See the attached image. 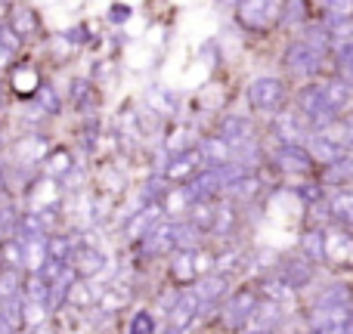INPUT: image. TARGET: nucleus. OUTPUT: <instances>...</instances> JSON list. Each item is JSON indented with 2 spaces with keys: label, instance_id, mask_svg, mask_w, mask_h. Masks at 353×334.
<instances>
[{
  "label": "nucleus",
  "instance_id": "obj_1",
  "mask_svg": "<svg viewBox=\"0 0 353 334\" xmlns=\"http://www.w3.org/2000/svg\"><path fill=\"white\" fill-rule=\"evenodd\" d=\"M214 257L205 254V251H176L174 254V263H171V275L176 282H183V285H189V282L195 279H205L208 269H211Z\"/></svg>",
  "mask_w": 353,
  "mask_h": 334
},
{
  "label": "nucleus",
  "instance_id": "obj_2",
  "mask_svg": "<svg viewBox=\"0 0 353 334\" xmlns=\"http://www.w3.org/2000/svg\"><path fill=\"white\" fill-rule=\"evenodd\" d=\"M282 6L279 3H270V0H242V3H236V19L242 28L248 31H263L270 22L276 19V12H279Z\"/></svg>",
  "mask_w": 353,
  "mask_h": 334
},
{
  "label": "nucleus",
  "instance_id": "obj_3",
  "mask_svg": "<svg viewBox=\"0 0 353 334\" xmlns=\"http://www.w3.org/2000/svg\"><path fill=\"white\" fill-rule=\"evenodd\" d=\"M248 99L254 109L273 112V109H279L282 99H285V84H282L279 78H257L248 84Z\"/></svg>",
  "mask_w": 353,
  "mask_h": 334
},
{
  "label": "nucleus",
  "instance_id": "obj_4",
  "mask_svg": "<svg viewBox=\"0 0 353 334\" xmlns=\"http://www.w3.org/2000/svg\"><path fill=\"white\" fill-rule=\"evenodd\" d=\"M186 192L192 201H211L214 195L226 192V176L220 167H208L201 174H195L192 180L186 182Z\"/></svg>",
  "mask_w": 353,
  "mask_h": 334
},
{
  "label": "nucleus",
  "instance_id": "obj_5",
  "mask_svg": "<svg viewBox=\"0 0 353 334\" xmlns=\"http://www.w3.org/2000/svg\"><path fill=\"white\" fill-rule=\"evenodd\" d=\"M180 229L183 223H159L143 238V254L159 257V254H168V251H180Z\"/></svg>",
  "mask_w": 353,
  "mask_h": 334
},
{
  "label": "nucleus",
  "instance_id": "obj_6",
  "mask_svg": "<svg viewBox=\"0 0 353 334\" xmlns=\"http://www.w3.org/2000/svg\"><path fill=\"white\" fill-rule=\"evenodd\" d=\"M319 65H323V53L310 50L304 41L292 43V47L285 50V68H288L292 74H304V78H313V74L319 72Z\"/></svg>",
  "mask_w": 353,
  "mask_h": 334
},
{
  "label": "nucleus",
  "instance_id": "obj_7",
  "mask_svg": "<svg viewBox=\"0 0 353 334\" xmlns=\"http://www.w3.org/2000/svg\"><path fill=\"white\" fill-rule=\"evenodd\" d=\"M257 291H239L230 298V304L223 306V325L226 328H245L251 319V313L257 310Z\"/></svg>",
  "mask_w": 353,
  "mask_h": 334
},
{
  "label": "nucleus",
  "instance_id": "obj_8",
  "mask_svg": "<svg viewBox=\"0 0 353 334\" xmlns=\"http://www.w3.org/2000/svg\"><path fill=\"white\" fill-rule=\"evenodd\" d=\"M201 161L205 158H201L199 149H183V152H176L171 158V165L165 167V176L171 182H186L195 174H201Z\"/></svg>",
  "mask_w": 353,
  "mask_h": 334
},
{
  "label": "nucleus",
  "instance_id": "obj_9",
  "mask_svg": "<svg viewBox=\"0 0 353 334\" xmlns=\"http://www.w3.org/2000/svg\"><path fill=\"white\" fill-rule=\"evenodd\" d=\"M199 310H201V304H199V298H195V291L176 294V300L171 304V328L186 331L189 325H192V319L199 316Z\"/></svg>",
  "mask_w": 353,
  "mask_h": 334
},
{
  "label": "nucleus",
  "instance_id": "obj_10",
  "mask_svg": "<svg viewBox=\"0 0 353 334\" xmlns=\"http://www.w3.org/2000/svg\"><path fill=\"white\" fill-rule=\"evenodd\" d=\"M220 140L230 143V146H242V143H251L254 136V121L245 115H230L220 121Z\"/></svg>",
  "mask_w": 353,
  "mask_h": 334
},
{
  "label": "nucleus",
  "instance_id": "obj_11",
  "mask_svg": "<svg viewBox=\"0 0 353 334\" xmlns=\"http://www.w3.org/2000/svg\"><path fill=\"white\" fill-rule=\"evenodd\" d=\"M319 96H323L325 112H329L332 118H338V115H341V112L350 105L353 90H350V84H347V81H329V84H323V87H319Z\"/></svg>",
  "mask_w": 353,
  "mask_h": 334
},
{
  "label": "nucleus",
  "instance_id": "obj_12",
  "mask_svg": "<svg viewBox=\"0 0 353 334\" xmlns=\"http://www.w3.org/2000/svg\"><path fill=\"white\" fill-rule=\"evenodd\" d=\"M307 121L301 115H279L273 124V134L279 136V146H301V140H307Z\"/></svg>",
  "mask_w": 353,
  "mask_h": 334
},
{
  "label": "nucleus",
  "instance_id": "obj_13",
  "mask_svg": "<svg viewBox=\"0 0 353 334\" xmlns=\"http://www.w3.org/2000/svg\"><path fill=\"white\" fill-rule=\"evenodd\" d=\"M105 267V254L97 248H90V244H78L72 254V273L74 275H84V279H90V275H97L99 269Z\"/></svg>",
  "mask_w": 353,
  "mask_h": 334
},
{
  "label": "nucleus",
  "instance_id": "obj_14",
  "mask_svg": "<svg viewBox=\"0 0 353 334\" xmlns=\"http://www.w3.org/2000/svg\"><path fill=\"white\" fill-rule=\"evenodd\" d=\"M161 213H165V211H161V205H146L140 213H134V220L124 226V232H128L130 242H143V238H146L149 232L159 226Z\"/></svg>",
  "mask_w": 353,
  "mask_h": 334
},
{
  "label": "nucleus",
  "instance_id": "obj_15",
  "mask_svg": "<svg viewBox=\"0 0 353 334\" xmlns=\"http://www.w3.org/2000/svg\"><path fill=\"white\" fill-rule=\"evenodd\" d=\"M273 161L288 174H307L313 167V158L307 152V146H279L273 155Z\"/></svg>",
  "mask_w": 353,
  "mask_h": 334
},
{
  "label": "nucleus",
  "instance_id": "obj_16",
  "mask_svg": "<svg viewBox=\"0 0 353 334\" xmlns=\"http://www.w3.org/2000/svg\"><path fill=\"white\" fill-rule=\"evenodd\" d=\"M282 313H279V304H270V300H263V304H257V310L251 313L248 325H245V334H270L279 325Z\"/></svg>",
  "mask_w": 353,
  "mask_h": 334
},
{
  "label": "nucleus",
  "instance_id": "obj_17",
  "mask_svg": "<svg viewBox=\"0 0 353 334\" xmlns=\"http://www.w3.org/2000/svg\"><path fill=\"white\" fill-rule=\"evenodd\" d=\"M350 304H353V288L344 285V282H335L316 298L313 310H350Z\"/></svg>",
  "mask_w": 353,
  "mask_h": 334
},
{
  "label": "nucleus",
  "instance_id": "obj_18",
  "mask_svg": "<svg viewBox=\"0 0 353 334\" xmlns=\"http://www.w3.org/2000/svg\"><path fill=\"white\" fill-rule=\"evenodd\" d=\"M310 275H313V269H310V263H307L304 257H288V260L282 263V269H279V279L285 282L292 291L304 288L307 282H310Z\"/></svg>",
  "mask_w": 353,
  "mask_h": 334
},
{
  "label": "nucleus",
  "instance_id": "obj_19",
  "mask_svg": "<svg viewBox=\"0 0 353 334\" xmlns=\"http://www.w3.org/2000/svg\"><path fill=\"white\" fill-rule=\"evenodd\" d=\"M230 291V279H226L223 273H214V275H205V279L199 282V288H195V298H199V304L201 306H211V304H217L223 294Z\"/></svg>",
  "mask_w": 353,
  "mask_h": 334
},
{
  "label": "nucleus",
  "instance_id": "obj_20",
  "mask_svg": "<svg viewBox=\"0 0 353 334\" xmlns=\"http://www.w3.org/2000/svg\"><path fill=\"white\" fill-rule=\"evenodd\" d=\"M199 152H201V158H205L211 167L232 165V146H230V143H223L220 136H208V140H201Z\"/></svg>",
  "mask_w": 353,
  "mask_h": 334
},
{
  "label": "nucleus",
  "instance_id": "obj_21",
  "mask_svg": "<svg viewBox=\"0 0 353 334\" xmlns=\"http://www.w3.org/2000/svg\"><path fill=\"white\" fill-rule=\"evenodd\" d=\"M47 220L41 217V211H28L19 217L16 223V232H19V242H31V238H43L47 236Z\"/></svg>",
  "mask_w": 353,
  "mask_h": 334
},
{
  "label": "nucleus",
  "instance_id": "obj_22",
  "mask_svg": "<svg viewBox=\"0 0 353 334\" xmlns=\"http://www.w3.org/2000/svg\"><path fill=\"white\" fill-rule=\"evenodd\" d=\"M307 152H310L313 161L323 158L325 165H335V161L344 158V146H338L335 140H323V136H316V134L310 136V149H307Z\"/></svg>",
  "mask_w": 353,
  "mask_h": 334
},
{
  "label": "nucleus",
  "instance_id": "obj_23",
  "mask_svg": "<svg viewBox=\"0 0 353 334\" xmlns=\"http://www.w3.org/2000/svg\"><path fill=\"white\" fill-rule=\"evenodd\" d=\"M37 16L34 10H28V6H16L12 10V19H10V31L19 37V41H25V37H31L37 31Z\"/></svg>",
  "mask_w": 353,
  "mask_h": 334
},
{
  "label": "nucleus",
  "instance_id": "obj_24",
  "mask_svg": "<svg viewBox=\"0 0 353 334\" xmlns=\"http://www.w3.org/2000/svg\"><path fill=\"white\" fill-rule=\"evenodd\" d=\"M301 254L307 263H323L325 260V236L319 229H307L301 236Z\"/></svg>",
  "mask_w": 353,
  "mask_h": 334
},
{
  "label": "nucleus",
  "instance_id": "obj_25",
  "mask_svg": "<svg viewBox=\"0 0 353 334\" xmlns=\"http://www.w3.org/2000/svg\"><path fill=\"white\" fill-rule=\"evenodd\" d=\"M329 213L335 223L353 229V192H335L329 198Z\"/></svg>",
  "mask_w": 353,
  "mask_h": 334
},
{
  "label": "nucleus",
  "instance_id": "obj_26",
  "mask_svg": "<svg viewBox=\"0 0 353 334\" xmlns=\"http://www.w3.org/2000/svg\"><path fill=\"white\" fill-rule=\"evenodd\" d=\"M47 263V238H31L22 242V269H41Z\"/></svg>",
  "mask_w": 353,
  "mask_h": 334
},
{
  "label": "nucleus",
  "instance_id": "obj_27",
  "mask_svg": "<svg viewBox=\"0 0 353 334\" xmlns=\"http://www.w3.org/2000/svg\"><path fill=\"white\" fill-rule=\"evenodd\" d=\"M226 192H230L232 201H248L261 192V180H257V174H245V176H239L236 182H230Z\"/></svg>",
  "mask_w": 353,
  "mask_h": 334
},
{
  "label": "nucleus",
  "instance_id": "obj_28",
  "mask_svg": "<svg viewBox=\"0 0 353 334\" xmlns=\"http://www.w3.org/2000/svg\"><path fill=\"white\" fill-rule=\"evenodd\" d=\"M323 25H325V31H329L332 43H350L353 41V16H329Z\"/></svg>",
  "mask_w": 353,
  "mask_h": 334
},
{
  "label": "nucleus",
  "instance_id": "obj_29",
  "mask_svg": "<svg viewBox=\"0 0 353 334\" xmlns=\"http://www.w3.org/2000/svg\"><path fill=\"white\" fill-rule=\"evenodd\" d=\"M325 257H332V263H353V238L329 236L325 238Z\"/></svg>",
  "mask_w": 353,
  "mask_h": 334
},
{
  "label": "nucleus",
  "instance_id": "obj_30",
  "mask_svg": "<svg viewBox=\"0 0 353 334\" xmlns=\"http://www.w3.org/2000/svg\"><path fill=\"white\" fill-rule=\"evenodd\" d=\"M37 87H41V78H37V72L31 65H22L12 72V90L19 96H31V93H37Z\"/></svg>",
  "mask_w": 353,
  "mask_h": 334
},
{
  "label": "nucleus",
  "instance_id": "obj_31",
  "mask_svg": "<svg viewBox=\"0 0 353 334\" xmlns=\"http://www.w3.org/2000/svg\"><path fill=\"white\" fill-rule=\"evenodd\" d=\"M72 254H74V242H72L68 236H53V238H47V260L65 263V267H68Z\"/></svg>",
  "mask_w": 353,
  "mask_h": 334
},
{
  "label": "nucleus",
  "instance_id": "obj_32",
  "mask_svg": "<svg viewBox=\"0 0 353 334\" xmlns=\"http://www.w3.org/2000/svg\"><path fill=\"white\" fill-rule=\"evenodd\" d=\"M261 294L270 300V304H282V300L292 298V288H288L279 275H273V279H263L261 282Z\"/></svg>",
  "mask_w": 353,
  "mask_h": 334
},
{
  "label": "nucleus",
  "instance_id": "obj_33",
  "mask_svg": "<svg viewBox=\"0 0 353 334\" xmlns=\"http://www.w3.org/2000/svg\"><path fill=\"white\" fill-rule=\"evenodd\" d=\"M22 291V273L19 269H0V300H16Z\"/></svg>",
  "mask_w": 353,
  "mask_h": 334
},
{
  "label": "nucleus",
  "instance_id": "obj_34",
  "mask_svg": "<svg viewBox=\"0 0 353 334\" xmlns=\"http://www.w3.org/2000/svg\"><path fill=\"white\" fill-rule=\"evenodd\" d=\"M149 105H152L159 115H174L176 112V96L171 90H165V87H155V90H149Z\"/></svg>",
  "mask_w": 353,
  "mask_h": 334
},
{
  "label": "nucleus",
  "instance_id": "obj_35",
  "mask_svg": "<svg viewBox=\"0 0 353 334\" xmlns=\"http://www.w3.org/2000/svg\"><path fill=\"white\" fill-rule=\"evenodd\" d=\"M43 161H47V174L50 176L72 174V155H68V149H53V152H50Z\"/></svg>",
  "mask_w": 353,
  "mask_h": 334
},
{
  "label": "nucleus",
  "instance_id": "obj_36",
  "mask_svg": "<svg viewBox=\"0 0 353 334\" xmlns=\"http://www.w3.org/2000/svg\"><path fill=\"white\" fill-rule=\"evenodd\" d=\"M189 211H192V229H199V232H211V223H214V205L211 201H195L192 207H189Z\"/></svg>",
  "mask_w": 353,
  "mask_h": 334
},
{
  "label": "nucleus",
  "instance_id": "obj_37",
  "mask_svg": "<svg viewBox=\"0 0 353 334\" xmlns=\"http://www.w3.org/2000/svg\"><path fill=\"white\" fill-rule=\"evenodd\" d=\"M232 205H214V223H211V232L214 236H230L232 232Z\"/></svg>",
  "mask_w": 353,
  "mask_h": 334
},
{
  "label": "nucleus",
  "instance_id": "obj_38",
  "mask_svg": "<svg viewBox=\"0 0 353 334\" xmlns=\"http://www.w3.org/2000/svg\"><path fill=\"white\" fill-rule=\"evenodd\" d=\"M0 260L6 263V269H22V242L19 238H3L0 242Z\"/></svg>",
  "mask_w": 353,
  "mask_h": 334
},
{
  "label": "nucleus",
  "instance_id": "obj_39",
  "mask_svg": "<svg viewBox=\"0 0 353 334\" xmlns=\"http://www.w3.org/2000/svg\"><path fill=\"white\" fill-rule=\"evenodd\" d=\"M304 43H307L310 50H316V53L325 56V50L332 47V37H329V31H325V25H313V28H307Z\"/></svg>",
  "mask_w": 353,
  "mask_h": 334
},
{
  "label": "nucleus",
  "instance_id": "obj_40",
  "mask_svg": "<svg viewBox=\"0 0 353 334\" xmlns=\"http://www.w3.org/2000/svg\"><path fill=\"white\" fill-rule=\"evenodd\" d=\"M37 105H41V112H47V115H59V109H62L59 96H56V90L50 84L37 87Z\"/></svg>",
  "mask_w": 353,
  "mask_h": 334
},
{
  "label": "nucleus",
  "instance_id": "obj_41",
  "mask_svg": "<svg viewBox=\"0 0 353 334\" xmlns=\"http://www.w3.org/2000/svg\"><path fill=\"white\" fill-rule=\"evenodd\" d=\"M329 180H335V182H350L353 180V155H344L341 161L329 165Z\"/></svg>",
  "mask_w": 353,
  "mask_h": 334
},
{
  "label": "nucleus",
  "instance_id": "obj_42",
  "mask_svg": "<svg viewBox=\"0 0 353 334\" xmlns=\"http://www.w3.org/2000/svg\"><path fill=\"white\" fill-rule=\"evenodd\" d=\"M130 334H155V316L146 310L134 313V319H130Z\"/></svg>",
  "mask_w": 353,
  "mask_h": 334
},
{
  "label": "nucleus",
  "instance_id": "obj_43",
  "mask_svg": "<svg viewBox=\"0 0 353 334\" xmlns=\"http://www.w3.org/2000/svg\"><path fill=\"white\" fill-rule=\"evenodd\" d=\"M68 304L90 306V304H97V294L90 291V285H72V291H68Z\"/></svg>",
  "mask_w": 353,
  "mask_h": 334
},
{
  "label": "nucleus",
  "instance_id": "obj_44",
  "mask_svg": "<svg viewBox=\"0 0 353 334\" xmlns=\"http://www.w3.org/2000/svg\"><path fill=\"white\" fill-rule=\"evenodd\" d=\"M16 223H19V217H16V207L10 205V201L0 195V232H10V229H16Z\"/></svg>",
  "mask_w": 353,
  "mask_h": 334
},
{
  "label": "nucleus",
  "instance_id": "obj_45",
  "mask_svg": "<svg viewBox=\"0 0 353 334\" xmlns=\"http://www.w3.org/2000/svg\"><path fill=\"white\" fill-rule=\"evenodd\" d=\"M90 99H93L90 84H87V81H72V103L78 105V109H84Z\"/></svg>",
  "mask_w": 353,
  "mask_h": 334
},
{
  "label": "nucleus",
  "instance_id": "obj_46",
  "mask_svg": "<svg viewBox=\"0 0 353 334\" xmlns=\"http://www.w3.org/2000/svg\"><path fill=\"white\" fill-rule=\"evenodd\" d=\"M130 16H134V6L130 3H112L109 6V22L112 25H124Z\"/></svg>",
  "mask_w": 353,
  "mask_h": 334
},
{
  "label": "nucleus",
  "instance_id": "obj_47",
  "mask_svg": "<svg viewBox=\"0 0 353 334\" xmlns=\"http://www.w3.org/2000/svg\"><path fill=\"white\" fill-rule=\"evenodd\" d=\"M282 12H285V25H294V22H301V19H304L307 6L298 3V0H292V3H282Z\"/></svg>",
  "mask_w": 353,
  "mask_h": 334
},
{
  "label": "nucleus",
  "instance_id": "obj_48",
  "mask_svg": "<svg viewBox=\"0 0 353 334\" xmlns=\"http://www.w3.org/2000/svg\"><path fill=\"white\" fill-rule=\"evenodd\" d=\"M298 195H301V198H307V201H316V198H323V192H319V186H298Z\"/></svg>",
  "mask_w": 353,
  "mask_h": 334
},
{
  "label": "nucleus",
  "instance_id": "obj_49",
  "mask_svg": "<svg viewBox=\"0 0 353 334\" xmlns=\"http://www.w3.org/2000/svg\"><path fill=\"white\" fill-rule=\"evenodd\" d=\"M344 325L347 322H332V325H323V328H313L310 334H344Z\"/></svg>",
  "mask_w": 353,
  "mask_h": 334
},
{
  "label": "nucleus",
  "instance_id": "obj_50",
  "mask_svg": "<svg viewBox=\"0 0 353 334\" xmlns=\"http://www.w3.org/2000/svg\"><path fill=\"white\" fill-rule=\"evenodd\" d=\"M65 37H68V43H84L81 37H87V31L78 25V28H68V31H65Z\"/></svg>",
  "mask_w": 353,
  "mask_h": 334
},
{
  "label": "nucleus",
  "instance_id": "obj_51",
  "mask_svg": "<svg viewBox=\"0 0 353 334\" xmlns=\"http://www.w3.org/2000/svg\"><path fill=\"white\" fill-rule=\"evenodd\" d=\"M341 124H344V136H347V143L353 146V115H347Z\"/></svg>",
  "mask_w": 353,
  "mask_h": 334
},
{
  "label": "nucleus",
  "instance_id": "obj_52",
  "mask_svg": "<svg viewBox=\"0 0 353 334\" xmlns=\"http://www.w3.org/2000/svg\"><path fill=\"white\" fill-rule=\"evenodd\" d=\"M10 56H12V50L6 47L3 41H0V65H3V62H10Z\"/></svg>",
  "mask_w": 353,
  "mask_h": 334
},
{
  "label": "nucleus",
  "instance_id": "obj_53",
  "mask_svg": "<svg viewBox=\"0 0 353 334\" xmlns=\"http://www.w3.org/2000/svg\"><path fill=\"white\" fill-rule=\"evenodd\" d=\"M0 334H12V328L6 325V316H3V304H0Z\"/></svg>",
  "mask_w": 353,
  "mask_h": 334
},
{
  "label": "nucleus",
  "instance_id": "obj_54",
  "mask_svg": "<svg viewBox=\"0 0 353 334\" xmlns=\"http://www.w3.org/2000/svg\"><path fill=\"white\" fill-rule=\"evenodd\" d=\"M3 192H6V167L0 165V195H3Z\"/></svg>",
  "mask_w": 353,
  "mask_h": 334
},
{
  "label": "nucleus",
  "instance_id": "obj_55",
  "mask_svg": "<svg viewBox=\"0 0 353 334\" xmlns=\"http://www.w3.org/2000/svg\"><path fill=\"white\" fill-rule=\"evenodd\" d=\"M34 334H56V331H53V328H50V325H47V322H43V325H37V331H34Z\"/></svg>",
  "mask_w": 353,
  "mask_h": 334
},
{
  "label": "nucleus",
  "instance_id": "obj_56",
  "mask_svg": "<svg viewBox=\"0 0 353 334\" xmlns=\"http://www.w3.org/2000/svg\"><path fill=\"white\" fill-rule=\"evenodd\" d=\"M344 334H353V316L347 319V325H344Z\"/></svg>",
  "mask_w": 353,
  "mask_h": 334
}]
</instances>
